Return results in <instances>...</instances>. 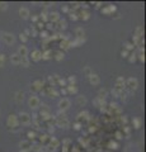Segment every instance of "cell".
I'll return each mask as SVG.
<instances>
[{
  "instance_id": "53",
  "label": "cell",
  "mask_w": 146,
  "mask_h": 152,
  "mask_svg": "<svg viewBox=\"0 0 146 152\" xmlns=\"http://www.w3.org/2000/svg\"><path fill=\"white\" fill-rule=\"evenodd\" d=\"M64 143H65V145H67V143H70V140H65V141H64Z\"/></svg>"
},
{
  "instance_id": "21",
  "label": "cell",
  "mask_w": 146,
  "mask_h": 152,
  "mask_svg": "<svg viewBox=\"0 0 146 152\" xmlns=\"http://www.w3.org/2000/svg\"><path fill=\"white\" fill-rule=\"evenodd\" d=\"M21 65L23 67H29V58L28 57H21Z\"/></svg>"
},
{
  "instance_id": "1",
  "label": "cell",
  "mask_w": 146,
  "mask_h": 152,
  "mask_svg": "<svg viewBox=\"0 0 146 152\" xmlns=\"http://www.w3.org/2000/svg\"><path fill=\"white\" fill-rule=\"evenodd\" d=\"M7 124L9 127V129L12 132H18L21 129V124H19V121H18V117L15 114H10V115L8 117V121H7Z\"/></svg>"
},
{
  "instance_id": "20",
  "label": "cell",
  "mask_w": 146,
  "mask_h": 152,
  "mask_svg": "<svg viewBox=\"0 0 146 152\" xmlns=\"http://www.w3.org/2000/svg\"><path fill=\"white\" fill-rule=\"evenodd\" d=\"M50 145H51V146H50L51 148H54V150H55V148H57V147H59L60 142H59V140H56L55 137H52V138L50 140Z\"/></svg>"
},
{
  "instance_id": "26",
  "label": "cell",
  "mask_w": 146,
  "mask_h": 152,
  "mask_svg": "<svg viewBox=\"0 0 146 152\" xmlns=\"http://www.w3.org/2000/svg\"><path fill=\"white\" fill-rule=\"evenodd\" d=\"M51 55H52V52H51L50 50L45 51L43 53H42V60H50L51 58Z\"/></svg>"
},
{
  "instance_id": "42",
  "label": "cell",
  "mask_w": 146,
  "mask_h": 152,
  "mask_svg": "<svg viewBox=\"0 0 146 152\" xmlns=\"http://www.w3.org/2000/svg\"><path fill=\"white\" fill-rule=\"evenodd\" d=\"M121 55H122V57H128V51H126V50H122Z\"/></svg>"
},
{
  "instance_id": "47",
  "label": "cell",
  "mask_w": 146,
  "mask_h": 152,
  "mask_svg": "<svg viewBox=\"0 0 146 152\" xmlns=\"http://www.w3.org/2000/svg\"><path fill=\"white\" fill-rule=\"evenodd\" d=\"M41 37L42 38H47V32H41Z\"/></svg>"
},
{
  "instance_id": "9",
  "label": "cell",
  "mask_w": 146,
  "mask_h": 152,
  "mask_svg": "<svg viewBox=\"0 0 146 152\" xmlns=\"http://www.w3.org/2000/svg\"><path fill=\"white\" fill-rule=\"evenodd\" d=\"M56 126L60 128H66L69 126L67 118H56Z\"/></svg>"
},
{
  "instance_id": "54",
  "label": "cell",
  "mask_w": 146,
  "mask_h": 152,
  "mask_svg": "<svg viewBox=\"0 0 146 152\" xmlns=\"http://www.w3.org/2000/svg\"><path fill=\"white\" fill-rule=\"evenodd\" d=\"M21 152H24V151H21Z\"/></svg>"
},
{
  "instance_id": "34",
  "label": "cell",
  "mask_w": 146,
  "mask_h": 152,
  "mask_svg": "<svg viewBox=\"0 0 146 152\" xmlns=\"http://www.w3.org/2000/svg\"><path fill=\"white\" fill-rule=\"evenodd\" d=\"M19 39L23 42V45H24L26 42H27V39H28V37L24 34V33H21V34H19Z\"/></svg>"
},
{
  "instance_id": "37",
  "label": "cell",
  "mask_w": 146,
  "mask_h": 152,
  "mask_svg": "<svg viewBox=\"0 0 146 152\" xmlns=\"http://www.w3.org/2000/svg\"><path fill=\"white\" fill-rule=\"evenodd\" d=\"M0 9H1V10H7L8 9V3H5V1L0 3Z\"/></svg>"
},
{
  "instance_id": "30",
  "label": "cell",
  "mask_w": 146,
  "mask_h": 152,
  "mask_svg": "<svg viewBox=\"0 0 146 152\" xmlns=\"http://www.w3.org/2000/svg\"><path fill=\"white\" fill-rule=\"evenodd\" d=\"M83 72H84V75L87 76V77H89L92 74H93V70L89 67V66H87V67H84V70H83Z\"/></svg>"
},
{
  "instance_id": "39",
  "label": "cell",
  "mask_w": 146,
  "mask_h": 152,
  "mask_svg": "<svg viewBox=\"0 0 146 152\" xmlns=\"http://www.w3.org/2000/svg\"><path fill=\"white\" fill-rule=\"evenodd\" d=\"M70 19H71V20H76V19H78V17H76V13L70 12Z\"/></svg>"
},
{
  "instance_id": "52",
  "label": "cell",
  "mask_w": 146,
  "mask_h": 152,
  "mask_svg": "<svg viewBox=\"0 0 146 152\" xmlns=\"http://www.w3.org/2000/svg\"><path fill=\"white\" fill-rule=\"evenodd\" d=\"M37 27H38V28H43V23H37Z\"/></svg>"
},
{
  "instance_id": "3",
  "label": "cell",
  "mask_w": 146,
  "mask_h": 152,
  "mask_svg": "<svg viewBox=\"0 0 146 152\" xmlns=\"http://www.w3.org/2000/svg\"><path fill=\"white\" fill-rule=\"evenodd\" d=\"M0 39H3L8 46H12V45H14V42H15V37L9 32H1L0 33Z\"/></svg>"
},
{
  "instance_id": "35",
  "label": "cell",
  "mask_w": 146,
  "mask_h": 152,
  "mask_svg": "<svg viewBox=\"0 0 146 152\" xmlns=\"http://www.w3.org/2000/svg\"><path fill=\"white\" fill-rule=\"evenodd\" d=\"M4 65H5V56L3 53H0V67H3Z\"/></svg>"
},
{
  "instance_id": "2",
  "label": "cell",
  "mask_w": 146,
  "mask_h": 152,
  "mask_svg": "<svg viewBox=\"0 0 146 152\" xmlns=\"http://www.w3.org/2000/svg\"><path fill=\"white\" fill-rule=\"evenodd\" d=\"M137 88H139V80L136 77H130L126 80V89L128 90L130 93H134Z\"/></svg>"
},
{
  "instance_id": "48",
  "label": "cell",
  "mask_w": 146,
  "mask_h": 152,
  "mask_svg": "<svg viewBox=\"0 0 146 152\" xmlns=\"http://www.w3.org/2000/svg\"><path fill=\"white\" fill-rule=\"evenodd\" d=\"M61 94H62V95H66V94H67L66 89H61Z\"/></svg>"
},
{
  "instance_id": "8",
  "label": "cell",
  "mask_w": 146,
  "mask_h": 152,
  "mask_svg": "<svg viewBox=\"0 0 146 152\" xmlns=\"http://www.w3.org/2000/svg\"><path fill=\"white\" fill-rule=\"evenodd\" d=\"M19 146H21V151H24V152L32 151V145L29 141H21Z\"/></svg>"
},
{
  "instance_id": "29",
  "label": "cell",
  "mask_w": 146,
  "mask_h": 152,
  "mask_svg": "<svg viewBox=\"0 0 146 152\" xmlns=\"http://www.w3.org/2000/svg\"><path fill=\"white\" fill-rule=\"evenodd\" d=\"M64 52L62 51H57V52H56V53H55V58L56 60H57V61H61V60H64Z\"/></svg>"
},
{
  "instance_id": "23",
  "label": "cell",
  "mask_w": 146,
  "mask_h": 152,
  "mask_svg": "<svg viewBox=\"0 0 146 152\" xmlns=\"http://www.w3.org/2000/svg\"><path fill=\"white\" fill-rule=\"evenodd\" d=\"M57 23H59V29H65V28L67 27V24H66V20L65 19H59L57 20Z\"/></svg>"
},
{
  "instance_id": "14",
  "label": "cell",
  "mask_w": 146,
  "mask_h": 152,
  "mask_svg": "<svg viewBox=\"0 0 146 152\" xmlns=\"http://www.w3.org/2000/svg\"><path fill=\"white\" fill-rule=\"evenodd\" d=\"M19 17L22 18V19H28L29 18V10H28L27 8H21L19 9Z\"/></svg>"
},
{
  "instance_id": "6",
  "label": "cell",
  "mask_w": 146,
  "mask_h": 152,
  "mask_svg": "<svg viewBox=\"0 0 146 152\" xmlns=\"http://www.w3.org/2000/svg\"><path fill=\"white\" fill-rule=\"evenodd\" d=\"M45 83L42 81V80H36V81L31 85V91H33V93H36V91H42V89H43L45 86Z\"/></svg>"
},
{
  "instance_id": "24",
  "label": "cell",
  "mask_w": 146,
  "mask_h": 152,
  "mask_svg": "<svg viewBox=\"0 0 146 152\" xmlns=\"http://www.w3.org/2000/svg\"><path fill=\"white\" fill-rule=\"evenodd\" d=\"M60 46H61V48H64V50H69V48H70V41L64 39V41L60 43Z\"/></svg>"
},
{
  "instance_id": "7",
  "label": "cell",
  "mask_w": 146,
  "mask_h": 152,
  "mask_svg": "<svg viewBox=\"0 0 146 152\" xmlns=\"http://www.w3.org/2000/svg\"><path fill=\"white\" fill-rule=\"evenodd\" d=\"M40 104H41V102L36 95H32V96L29 98V100H28V105H29L31 109H37L40 107Z\"/></svg>"
},
{
  "instance_id": "10",
  "label": "cell",
  "mask_w": 146,
  "mask_h": 152,
  "mask_svg": "<svg viewBox=\"0 0 146 152\" xmlns=\"http://www.w3.org/2000/svg\"><path fill=\"white\" fill-rule=\"evenodd\" d=\"M31 57H32V61H36V62H38V61H41V60H42V52H41L40 50H34V51H32Z\"/></svg>"
},
{
  "instance_id": "27",
  "label": "cell",
  "mask_w": 146,
  "mask_h": 152,
  "mask_svg": "<svg viewBox=\"0 0 146 152\" xmlns=\"http://www.w3.org/2000/svg\"><path fill=\"white\" fill-rule=\"evenodd\" d=\"M106 96H107V90L106 89H101L99 93H98V98L102 99V100H104Z\"/></svg>"
},
{
  "instance_id": "36",
  "label": "cell",
  "mask_w": 146,
  "mask_h": 152,
  "mask_svg": "<svg viewBox=\"0 0 146 152\" xmlns=\"http://www.w3.org/2000/svg\"><path fill=\"white\" fill-rule=\"evenodd\" d=\"M67 81H69V85H75V81H76V79H75V76H69Z\"/></svg>"
},
{
  "instance_id": "50",
  "label": "cell",
  "mask_w": 146,
  "mask_h": 152,
  "mask_svg": "<svg viewBox=\"0 0 146 152\" xmlns=\"http://www.w3.org/2000/svg\"><path fill=\"white\" fill-rule=\"evenodd\" d=\"M62 12H65V13L69 12V8L67 7H62Z\"/></svg>"
},
{
  "instance_id": "49",
  "label": "cell",
  "mask_w": 146,
  "mask_h": 152,
  "mask_svg": "<svg viewBox=\"0 0 146 152\" xmlns=\"http://www.w3.org/2000/svg\"><path fill=\"white\" fill-rule=\"evenodd\" d=\"M46 137H47V134H43V136H41V141H42V142H45V141H46Z\"/></svg>"
},
{
  "instance_id": "5",
  "label": "cell",
  "mask_w": 146,
  "mask_h": 152,
  "mask_svg": "<svg viewBox=\"0 0 146 152\" xmlns=\"http://www.w3.org/2000/svg\"><path fill=\"white\" fill-rule=\"evenodd\" d=\"M70 105H71V102H70L67 98H62V99H61V100L59 102V109H60L61 112L67 110V109L70 108Z\"/></svg>"
},
{
  "instance_id": "45",
  "label": "cell",
  "mask_w": 146,
  "mask_h": 152,
  "mask_svg": "<svg viewBox=\"0 0 146 152\" xmlns=\"http://www.w3.org/2000/svg\"><path fill=\"white\" fill-rule=\"evenodd\" d=\"M116 136H117V138H118V140L122 138V133H121V132H117V133H116Z\"/></svg>"
},
{
  "instance_id": "13",
  "label": "cell",
  "mask_w": 146,
  "mask_h": 152,
  "mask_svg": "<svg viewBox=\"0 0 146 152\" xmlns=\"http://www.w3.org/2000/svg\"><path fill=\"white\" fill-rule=\"evenodd\" d=\"M89 81H90L92 85H99L101 77H99V76H98L97 74H92L90 76H89Z\"/></svg>"
},
{
  "instance_id": "41",
  "label": "cell",
  "mask_w": 146,
  "mask_h": 152,
  "mask_svg": "<svg viewBox=\"0 0 146 152\" xmlns=\"http://www.w3.org/2000/svg\"><path fill=\"white\" fill-rule=\"evenodd\" d=\"M80 128H81V124H80V123H75V124H74V129L75 131H79Z\"/></svg>"
},
{
  "instance_id": "22",
  "label": "cell",
  "mask_w": 146,
  "mask_h": 152,
  "mask_svg": "<svg viewBox=\"0 0 146 152\" xmlns=\"http://www.w3.org/2000/svg\"><path fill=\"white\" fill-rule=\"evenodd\" d=\"M135 36L139 37V38H144V28L142 27H137V28H136Z\"/></svg>"
},
{
  "instance_id": "43",
  "label": "cell",
  "mask_w": 146,
  "mask_h": 152,
  "mask_svg": "<svg viewBox=\"0 0 146 152\" xmlns=\"http://www.w3.org/2000/svg\"><path fill=\"white\" fill-rule=\"evenodd\" d=\"M109 147L113 150H116L117 148V143H114V142H109Z\"/></svg>"
},
{
  "instance_id": "12",
  "label": "cell",
  "mask_w": 146,
  "mask_h": 152,
  "mask_svg": "<svg viewBox=\"0 0 146 152\" xmlns=\"http://www.w3.org/2000/svg\"><path fill=\"white\" fill-rule=\"evenodd\" d=\"M18 55H19L21 57H28V48L24 46V45H21L19 47H18Z\"/></svg>"
},
{
  "instance_id": "17",
  "label": "cell",
  "mask_w": 146,
  "mask_h": 152,
  "mask_svg": "<svg viewBox=\"0 0 146 152\" xmlns=\"http://www.w3.org/2000/svg\"><path fill=\"white\" fill-rule=\"evenodd\" d=\"M76 104L79 107H84L87 104V98L84 95H79V96H76Z\"/></svg>"
},
{
  "instance_id": "11",
  "label": "cell",
  "mask_w": 146,
  "mask_h": 152,
  "mask_svg": "<svg viewBox=\"0 0 146 152\" xmlns=\"http://www.w3.org/2000/svg\"><path fill=\"white\" fill-rule=\"evenodd\" d=\"M75 36H76L78 39H81V41H85V32H84L83 28H76L75 29Z\"/></svg>"
},
{
  "instance_id": "38",
  "label": "cell",
  "mask_w": 146,
  "mask_h": 152,
  "mask_svg": "<svg viewBox=\"0 0 146 152\" xmlns=\"http://www.w3.org/2000/svg\"><path fill=\"white\" fill-rule=\"evenodd\" d=\"M27 136H28V137H29V138H31V140H33V138H34V137H36V132H33V131H29V132H28V133H27Z\"/></svg>"
},
{
  "instance_id": "19",
  "label": "cell",
  "mask_w": 146,
  "mask_h": 152,
  "mask_svg": "<svg viewBox=\"0 0 146 152\" xmlns=\"http://www.w3.org/2000/svg\"><path fill=\"white\" fill-rule=\"evenodd\" d=\"M66 91H67V94H76L78 88L75 86V85H66Z\"/></svg>"
},
{
  "instance_id": "4",
  "label": "cell",
  "mask_w": 146,
  "mask_h": 152,
  "mask_svg": "<svg viewBox=\"0 0 146 152\" xmlns=\"http://www.w3.org/2000/svg\"><path fill=\"white\" fill-rule=\"evenodd\" d=\"M18 121H19V124L22 126H29L32 123V117L28 113H21Z\"/></svg>"
},
{
  "instance_id": "33",
  "label": "cell",
  "mask_w": 146,
  "mask_h": 152,
  "mask_svg": "<svg viewBox=\"0 0 146 152\" xmlns=\"http://www.w3.org/2000/svg\"><path fill=\"white\" fill-rule=\"evenodd\" d=\"M88 115H89V113H88V112H83V113H79L78 118H79V119H81V118H83V119H87Z\"/></svg>"
},
{
  "instance_id": "18",
  "label": "cell",
  "mask_w": 146,
  "mask_h": 152,
  "mask_svg": "<svg viewBox=\"0 0 146 152\" xmlns=\"http://www.w3.org/2000/svg\"><path fill=\"white\" fill-rule=\"evenodd\" d=\"M50 20H52V23L55 22H57L59 19H60V14L57 12H52V13H50V17H48Z\"/></svg>"
},
{
  "instance_id": "28",
  "label": "cell",
  "mask_w": 146,
  "mask_h": 152,
  "mask_svg": "<svg viewBox=\"0 0 146 152\" xmlns=\"http://www.w3.org/2000/svg\"><path fill=\"white\" fill-rule=\"evenodd\" d=\"M102 12L106 13V14L111 13V12H116V7H114V5H109V7H107V8H104V9H102Z\"/></svg>"
},
{
  "instance_id": "16",
  "label": "cell",
  "mask_w": 146,
  "mask_h": 152,
  "mask_svg": "<svg viewBox=\"0 0 146 152\" xmlns=\"http://www.w3.org/2000/svg\"><path fill=\"white\" fill-rule=\"evenodd\" d=\"M10 62L13 65H21V56L18 53H13L10 56Z\"/></svg>"
},
{
  "instance_id": "31",
  "label": "cell",
  "mask_w": 146,
  "mask_h": 152,
  "mask_svg": "<svg viewBox=\"0 0 146 152\" xmlns=\"http://www.w3.org/2000/svg\"><path fill=\"white\" fill-rule=\"evenodd\" d=\"M89 17H90V14H89L88 10H83V12H81V18L84 19V20H88Z\"/></svg>"
},
{
  "instance_id": "32",
  "label": "cell",
  "mask_w": 146,
  "mask_h": 152,
  "mask_svg": "<svg viewBox=\"0 0 146 152\" xmlns=\"http://www.w3.org/2000/svg\"><path fill=\"white\" fill-rule=\"evenodd\" d=\"M125 50L126 51H131V50H134V45L132 43H130V42H125Z\"/></svg>"
},
{
  "instance_id": "44",
  "label": "cell",
  "mask_w": 146,
  "mask_h": 152,
  "mask_svg": "<svg viewBox=\"0 0 146 152\" xmlns=\"http://www.w3.org/2000/svg\"><path fill=\"white\" fill-rule=\"evenodd\" d=\"M37 20H38V15H32V22H37Z\"/></svg>"
},
{
  "instance_id": "46",
  "label": "cell",
  "mask_w": 146,
  "mask_h": 152,
  "mask_svg": "<svg viewBox=\"0 0 146 152\" xmlns=\"http://www.w3.org/2000/svg\"><path fill=\"white\" fill-rule=\"evenodd\" d=\"M32 34H33V37H36V36H37V29H36L34 27H33V29H32Z\"/></svg>"
},
{
  "instance_id": "25",
  "label": "cell",
  "mask_w": 146,
  "mask_h": 152,
  "mask_svg": "<svg viewBox=\"0 0 146 152\" xmlns=\"http://www.w3.org/2000/svg\"><path fill=\"white\" fill-rule=\"evenodd\" d=\"M132 124H134V127L136 128V129H139V128L141 127V119H140V118H134V119H132Z\"/></svg>"
},
{
  "instance_id": "15",
  "label": "cell",
  "mask_w": 146,
  "mask_h": 152,
  "mask_svg": "<svg viewBox=\"0 0 146 152\" xmlns=\"http://www.w3.org/2000/svg\"><path fill=\"white\" fill-rule=\"evenodd\" d=\"M14 99H15V102L18 103V104H21L22 102H23V99H24V93L23 91H17L15 94H14Z\"/></svg>"
},
{
  "instance_id": "40",
  "label": "cell",
  "mask_w": 146,
  "mask_h": 152,
  "mask_svg": "<svg viewBox=\"0 0 146 152\" xmlns=\"http://www.w3.org/2000/svg\"><path fill=\"white\" fill-rule=\"evenodd\" d=\"M130 62H135L136 61V53H134V55H130Z\"/></svg>"
},
{
  "instance_id": "51",
  "label": "cell",
  "mask_w": 146,
  "mask_h": 152,
  "mask_svg": "<svg viewBox=\"0 0 146 152\" xmlns=\"http://www.w3.org/2000/svg\"><path fill=\"white\" fill-rule=\"evenodd\" d=\"M62 152H67V146H62Z\"/></svg>"
}]
</instances>
